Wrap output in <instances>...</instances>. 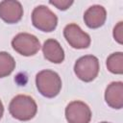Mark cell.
Returning a JSON list of instances; mask_svg holds the SVG:
<instances>
[{
	"instance_id": "9c48e42d",
	"label": "cell",
	"mask_w": 123,
	"mask_h": 123,
	"mask_svg": "<svg viewBox=\"0 0 123 123\" xmlns=\"http://www.w3.org/2000/svg\"><path fill=\"white\" fill-rule=\"evenodd\" d=\"M107 18V12L103 6L93 5L84 13V21L90 29H97L104 25Z\"/></svg>"
},
{
	"instance_id": "8992f818",
	"label": "cell",
	"mask_w": 123,
	"mask_h": 123,
	"mask_svg": "<svg viewBox=\"0 0 123 123\" xmlns=\"http://www.w3.org/2000/svg\"><path fill=\"white\" fill-rule=\"evenodd\" d=\"M63 36L69 45L75 49H86L91 42L89 35L84 32L80 26L75 23H70L64 27Z\"/></svg>"
},
{
	"instance_id": "9a60e30c",
	"label": "cell",
	"mask_w": 123,
	"mask_h": 123,
	"mask_svg": "<svg viewBox=\"0 0 123 123\" xmlns=\"http://www.w3.org/2000/svg\"><path fill=\"white\" fill-rule=\"evenodd\" d=\"M113 37L119 43H122V22H119L113 29Z\"/></svg>"
},
{
	"instance_id": "8fae6325",
	"label": "cell",
	"mask_w": 123,
	"mask_h": 123,
	"mask_svg": "<svg viewBox=\"0 0 123 123\" xmlns=\"http://www.w3.org/2000/svg\"><path fill=\"white\" fill-rule=\"evenodd\" d=\"M42 52L44 58L53 63H61L64 60V51L56 39L49 38L45 40L42 46Z\"/></svg>"
},
{
	"instance_id": "3957f363",
	"label": "cell",
	"mask_w": 123,
	"mask_h": 123,
	"mask_svg": "<svg viewBox=\"0 0 123 123\" xmlns=\"http://www.w3.org/2000/svg\"><path fill=\"white\" fill-rule=\"evenodd\" d=\"M99 61L95 56L86 55L78 59L74 64V72L84 82L93 81L99 73Z\"/></svg>"
},
{
	"instance_id": "e0dca14e",
	"label": "cell",
	"mask_w": 123,
	"mask_h": 123,
	"mask_svg": "<svg viewBox=\"0 0 123 123\" xmlns=\"http://www.w3.org/2000/svg\"><path fill=\"white\" fill-rule=\"evenodd\" d=\"M101 123H111V122H106V121H104V122H101Z\"/></svg>"
},
{
	"instance_id": "ba28073f",
	"label": "cell",
	"mask_w": 123,
	"mask_h": 123,
	"mask_svg": "<svg viewBox=\"0 0 123 123\" xmlns=\"http://www.w3.org/2000/svg\"><path fill=\"white\" fill-rule=\"evenodd\" d=\"M23 8L18 1L6 0L0 2V18L8 24H14L21 20Z\"/></svg>"
},
{
	"instance_id": "5b68a950",
	"label": "cell",
	"mask_w": 123,
	"mask_h": 123,
	"mask_svg": "<svg viewBox=\"0 0 123 123\" xmlns=\"http://www.w3.org/2000/svg\"><path fill=\"white\" fill-rule=\"evenodd\" d=\"M12 46L14 51L22 56H34L40 49L38 38L29 33H19L12 40Z\"/></svg>"
},
{
	"instance_id": "5bb4252c",
	"label": "cell",
	"mask_w": 123,
	"mask_h": 123,
	"mask_svg": "<svg viewBox=\"0 0 123 123\" xmlns=\"http://www.w3.org/2000/svg\"><path fill=\"white\" fill-rule=\"evenodd\" d=\"M51 5H54L55 7H57L59 10H62V11H65L67 10L72 4H73V1H66V0H54V1H50L49 2Z\"/></svg>"
},
{
	"instance_id": "7c38bea8",
	"label": "cell",
	"mask_w": 123,
	"mask_h": 123,
	"mask_svg": "<svg viewBox=\"0 0 123 123\" xmlns=\"http://www.w3.org/2000/svg\"><path fill=\"white\" fill-rule=\"evenodd\" d=\"M15 68L14 59L7 52H0V78L9 76Z\"/></svg>"
},
{
	"instance_id": "6da1fadb",
	"label": "cell",
	"mask_w": 123,
	"mask_h": 123,
	"mask_svg": "<svg viewBox=\"0 0 123 123\" xmlns=\"http://www.w3.org/2000/svg\"><path fill=\"white\" fill-rule=\"evenodd\" d=\"M9 111L13 118L20 121H28L35 117L37 106L31 96L19 94L12 99L9 105Z\"/></svg>"
},
{
	"instance_id": "277c9868",
	"label": "cell",
	"mask_w": 123,
	"mask_h": 123,
	"mask_svg": "<svg viewBox=\"0 0 123 123\" xmlns=\"http://www.w3.org/2000/svg\"><path fill=\"white\" fill-rule=\"evenodd\" d=\"M32 23L42 32H52L58 25V17L49 8L40 5L33 10Z\"/></svg>"
},
{
	"instance_id": "52a82bcc",
	"label": "cell",
	"mask_w": 123,
	"mask_h": 123,
	"mask_svg": "<svg viewBox=\"0 0 123 123\" xmlns=\"http://www.w3.org/2000/svg\"><path fill=\"white\" fill-rule=\"evenodd\" d=\"M65 118L68 123H89L91 111L82 101H72L65 108Z\"/></svg>"
},
{
	"instance_id": "30bf717a",
	"label": "cell",
	"mask_w": 123,
	"mask_h": 123,
	"mask_svg": "<svg viewBox=\"0 0 123 123\" xmlns=\"http://www.w3.org/2000/svg\"><path fill=\"white\" fill-rule=\"evenodd\" d=\"M105 100L111 108L117 110L121 109L123 107V83H111L106 88Z\"/></svg>"
},
{
	"instance_id": "2e32d148",
	"label": "cell",
	"mask_w": 123,
	"mask_h": 123,
	"mask_svg": "<svg viewBox=\"0 0 123 123\" xmlns=\"http://www.w3.org/2000/svg\"><path fill=\"white\" fill-rule=\"evenodd\" d=\"M3 113H4V106H3L2 101L0 100V119H1L2 116H3Z\"/></svg>"
},
{
	"instance_id": "4fadbf2b",
	"label": "cell",
	"mask_w": 123,
	"mask_h": 123,
	"mask_svg": "<svg viewBox=\"0 0 123 123\" xmlns=\"http://www.w3.org/2000/svg\"><path fill=\"white\" fill-rule=\"evenodd\" d=\"M107 67L113 74L123 73V53L116 52L110 55L107 59Z\"/></svg>"
},
{
	"instance_id": "7a4b0ae2",
	"label": "cell",
	"mask_w": 123,
	"mask_h": 123,
	"mask_svg": "<svg viewBox=\"0 0 123 123\" xmlns=\"http://www.w3.org/2000/svg\"><path fill=\"white\" fill-rule=\"evenodd\" d=\"M36 85L38 92L47 98L56 97L62 89V80L59 74L50 69L41 70L37 74Z\"/></svg>"
}]
</instances>
